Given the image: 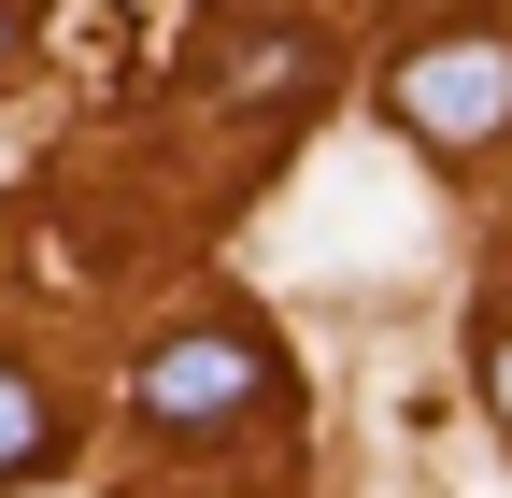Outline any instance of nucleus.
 <instances>
[{
    "mask_svg": "<svg viewBox=\"0 0 512 498\" xmlns=\"http://www.w3.org/2000/svg\"><path fill=\"white\" fill-rule=\"evenodd\" d=\"M384 100H399V129L427 157H484L512 129V43L498 29H441V43H413L399 72H384Z\"/></svg>",
    "mask_w": 512,
    "mask_h": 498,
    "instance_id": "1",
    "label": "nucleus"
},
{
    "mask_svg": "<svg viewBox=\"0 0 512 498\" xmlns=\"http://www.w3.org/2000/svg\"><path fill=\"white\" fill-rule=\"evenodd\" d=\"M43 470H57V399L0 356V484H43Z\"/></svg>",
    "mask_w": 512,
    "mask_h": 498,
    "instance_id": "3",
    "label": "nucleus"
},
{
    "mask_svg": "<svg viewBox=\"0 0 512 498\" xmlns=\"http://www.w3.org/2000/svg\"><path fill=\"white\" fill-rule=\"evenodd\" d=\"M484 399H498V413H512V328H498V342H484Z\"/></svg>",
    "mask_w": 512,
    "mask_h": 498,
    "instance_id": "5",
    "label": "nucleus"
},
{
    "mask_svg": "<svg viewBox=\"0 0 512 498\" xmlns=\"http://www.w3.org/2000/svg\"><path fill=\"white\" fill-rule=\"evenodd\" d=\"M256 86H313V43H242L228 57V100H256Z\"/></svg>",
    "mask_w": 512,
    "mask_h": 498,
    "instance_id": "4",
    "label": "nucleus"
},
{
    "mask_svg": "<svg viewBox=\"0 0 512 498\" xmlns=\"http://www.w3.org/2000/svg\"><path fill=\"white\" fill-rule=\"evenodd\" d=\"M0 57H15V15H0Z\"/></svg>",
    "mask_w": 512,
    "mask_h": 498,
    "instance_id": "6",
    "label": "nucleus"
},
{
    "mask_svg": "<svg viewBox=\"0 0 512 498\" xmlns=\"http://www.w3.org/2000/svg\"><path fill=\"white\" fill-rule=\"evenodd\" d=\"M143 399L157 427H228V413H256L271 399V342H242V328H171V342H143Z\"/></svg>",
    "mask_w": 512,
    "mask_h": 498,
    "instance_id": "2",
    "label": "nucleus"
}]
</instances>
